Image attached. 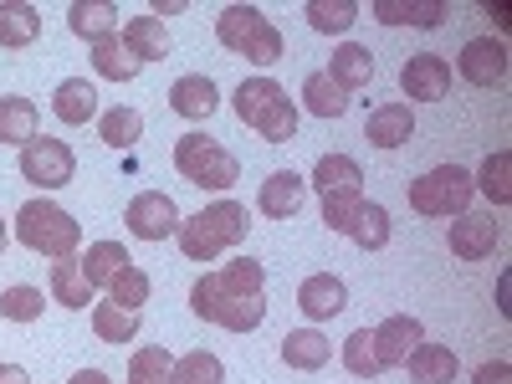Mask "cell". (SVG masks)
Segmentation results:
<instances>
[{"mask_svg":"<svg viewBox=\"0 0 512 384\" xmlns=\"http://www.w3.org/2000/svg\"><path fill=\"white\" fill-rule=\"evenodd\" d=\"M246 226H251V216H246L241 200H216V205L195 210L190 221H180L175 236H180V251L190 262H216L221 251L246 241Z\"/></svg>","mask_w":512,"mask_h":384,"instance_id":"obj_1","label":"cell"},{"mask_svg":"<svg viewBox=\"0 0 512 384\" xmlns=\"http://www.w3.org/2000/svg\"><path fill=\"white\" fill-rule=\"evenodd\" d=\"M16 241L26 251H36V256L67 262V256H77V246H82V226L52 200H26L16 210Z\"/></svg>","mask_w":512,"mask_h":384,"instance_id":"obj_2","label":"cell"},{"mask_svg":"<svg viewBox=\"0 0 512 384\" xmlns=\"http://www.w3.org/2000/svg\"><path fill=\"white\" fill-rule=\"evenodd\" d=\"M236 118L251 123L267 144H287L297 134V108H292L287 88H282V82H272V77L241 82V88H236Z\"/></svg>","mask_w":512,"mask_h":384,"instance_id":"obj_3","label":"cell"},{"mask_svg":"<svg viewBox=\"0 0 512 384\" xmlns=\"http://www.w3.org/2000/svg\"><path fill=\"white\" fill-rule=\"evenodd\" d=\"M472 195H477V185L461 164H436V169H425L420 180L405 185V200L420 216H466Z\"/></svg>","mask_w":512,"mask_h":384,"instance_id":"obj_4","label":"cell"},{"mask_svg":"<svg viewBox=\"0 0 512 384\" xmlns=\"http://www.w3.org/2000/svg\"><path fill=\"white\" fill-rule=\"evenodd\" d=\"M175 169H180L190 185H200V190H231L241 180V159L226 144H216L210 134H180Z\"/></svg>","mask_w":512,"mask_h":384,"instance_id":"obj_5","label":"cell"},{"mask_svg":"<svg viewBox=\"0 0 512 384\" xmlns=\"http://www.w3.org/2000/svg\"><path fill=\"white\" fill-rule=\"evenodd\" d=\"M72 175H77V154L67 139L36 134L21 149V180H31L36 190H62V185H72Z\"/></svg>","mask_w":512,"mask_h":384,"instance_id":"obj_6","label":"cell"},{"mask_svg":"<svg viewBox=\"0 0 512 384\" xmlns=\"http://www.w3.org/2000/svg\"><path fill=\"white\" fill-rule=\"evenodd\" d=\"M123 221H128V236L134 241H164V236L180 231V205L164 190H139L134 200H128Z\"/></svg>","mask_w":512,"mask_h":384,"instance_id":"obj_7","label":"cell"},{"mask_svg":"<svg viewBox=\"0 0 512 384\" xmlns=\"http://www.w3.org/2000/svg\"><path fill=\"white\" fill-rule=\"evenodd\" d=\"M400 88H405L410 103H441L451 93V62L436 57V52H415L400 67Z\"/></svg>","mask_w":512,"mask_h":384,"instance_id":"obj_8","label":"cell"},{"mask_svg":"<svg viewBox=\"0 0 512 384\" xmlns=\"http://www.w3.org/2000/svg\"><path fill=\"white\" fill-rule=\"evenodd\" d=\"M456 67H461V77L472 82V88H497V82H507V47L497 36H472L461 47Z\"/></svg>","mask_w":512,"mask_h":384,"instance_id":"obj_9","label":"cell"},{"mask_svg":"<svg viewBox=\"0 0 512 384\" xmlns=\"http://www.w3.org/2000/svg\"><path fill=\"white\" fill-rule=\"evenodd\" d=\"M420 344H425V328L410 313H395V318H384L374 328V359H379V369H400Z\"/></svg>","mask_w":512,"mask_h":384,"instance_id":"obj_10","label":"cell"},{"mask_svg":"<svg viewBox=\"0 0 512 384\" xmlns=\"http://www.w3.org/2000/svg\"><path fill=\"white\" fill-rule=\"evenodd\" d=\"M451 256H461V262H487V256L497 251V241H502V231H497V221L492 216H456L451 221Z\"/></svg>","mask_w":512,"mask_h":384,"instance_id":"obj_11","label":"cell"},{"mask_svg":"<svg viewBox=\"0 0 512 384\" xmlns=\"http://www.w3.org/2000/svg\"><path fill=\"white\" fill-rule=\"evenodd\" d=\"M297 308H303L313 323H328L349 308V287L344 277H333V272H313L303 287H297Z\"/></svg>","mask_w":512,"mask_h":384,"instance_id":"obj_12","label":"cell"},{"mask_svg":"<svg viewBox=\"0 0 512 384\" xmlns=\"http://www.w3.org/2000/svg\"><path fill=\"white\" fill-rule=\"evenodd\" d=\"M303 195H308V180L292 175V169H277V175L262 180V195H256V210H262L267 221H287L303 210Z\"/></svg>","mask_w":512,"mask_h":384,"instance_id":"obj_13","label":"cell"},{"mask_svg":"<svg viewBox=\"0 0 512 384\" xmlns=\"http://www.w3.org/2000/svg\"><path fill=\"white\" fill-rule=\"evenodd\" d=\"M364 139H369L374 149H400V144H410V139H415V113H410V103H379V108L369 113V123H364Z\"/></svg>","mask_w":512,"mask_h":384,"instance_id":"obj_14","label":"cell"},{"mask_svg":"<svg viewBox=\"0 0 512 384\" xmlns=\"http://www.w3.org/2000/svg\"><path fill=\"white\" fill-rule=\"evenodd\" d=\"M216 103H221V93H216V82H210L205 72H190V77H180L175 88H169V108H175L180 118H190V123L210 118Z\"/></svg>","mask_w":512,"mask_h":384,"instance_id":"obj_15","label":"cell"},{"mask_svg":"<svg viewBox=\"0 0 512 384\" xmlns=\"http://www.w3.org/2000/svg\"><path fill=\"white\" fill-rule=\"evenodd\" d=\"M52 113H57L67 128L93 123V118H98V93H93V82H82V77L57 82V93H52Z\"/></svg>","mask_w":512,"mask_h":384,"instance_id":"obj_16","label":"cell"},{"mask_svg":"<svg viewBox=\"0 0 512 384\" xmlns=\"http://www.w3.org/2000/svg\"><path fill=\"white\" fill-rule=\"evenodd\" d=\"M328 77H333L344 93L369 88V82H374V57H369V47H359V41H344V47L328 57Z\"/></svg>","mask_w":512,"mask_h":384,"instance_id":"obj_17","label":"cell"},{"mask_svg":"<svg viewBox=\"0 0 512 384\" xmlns=\"http://www.w3.org/2000/svg\"><path fill=\"white\" fill-rule=\"evenodd\" d=\"M328 333H318V328H292L287 338H282V364L287 369H303V374H313V369H323L328 364Z\"/></svg>","mask_w":512,"mask_h":384,"instance_id":"obj_18","label":"cell"},{"mask_svg":"<svg viewBox=\"0 0 512 384\" xmlns=\"http://www.w3.org/2000/svg\"><path fill=\"white\" fill-rule=\"evenodd\" d=\"M41 36V11L26 6V0H0V47H31V41Z\"/></svg>","mask_w":512,"mask_h":384,"instance_id":"obj_19","label":"cell"},{"mask_svg":"<svg viewBox=\"0 0 512 384\" xmlns=\"http://www.w3.org/2000/svg\"><path fill=\"white\" fill-rule=\"evenodd\" d=\"M67 26H72V36H82V41L118 36V6H113V0H77V6L67 11Z\"/></svg>","mask_w":512,"mask_h":384,"instance_id":"obj_20","label":"cell"},{"mask_svg":"<svg viewBox=\"0 0 512 384\" xmlns=\"http://www.w3.org/2000/svg\"><path fill=\"white\" fill-rule=\"evenodd\" d=\"M77 262H82V277H88V287L98 292V287H108V282H113V277H118L128 262H134V256L123 251V241H93L88 251L77 256Z\"/></svg>","mask_w":512,"mask_h":384,"instance_id":"obj_21","label":"cell"},{"mask_svg":"<svg viewBox=\"0 0 512 384\" xmlns=\"http://www.w3.org/2000/svg\"><path fill=\"white\" fill-rule=\"evenodd\" d=\"M93 72L108 82H134L144 72V62L123 47V36H103V41H93Z\"/></svg>","mask_w":512,"mask_h":384,"instance_id":"obj_22","label":"cell"},{"mask_svg":"<svg viewBox=\"0 0 512 384\" xmlns=\"http://www.w3.org/2000/svg\"><path fill=\"white\" fill-rule=\"evenodd\" d=\"M123 47L134 52L139 62H164V57H169L164 21H154V16H134V21L123 26Z\"/></svg>","mask_w":512,"mask_h":384,"instance_id":"obj_23","label":"cell"},{"mask_svg":"<svg viewBox=\"0 0 512 384\" xmlns=\"http://www.w3.org/2000/svg\"><path fill=\"white\" fill-rule=\"evenodd\" d=\"M303 108H308L313 118H344V113H349V93L338 88L328 72H308V82H303Z\"/></svg>","mask_w":512,"mask_h":384,"instance_id":"obj_24","label":"cell"},{"mask_svg":"<svg viewBox=\"0 0 512 384\" xmlns=\"http://www.w3.org/2000/svg\"><path fill=\"white\" fill-rule=\"evenodd\" d=\"M405 369H410L415 384H451V379H456V354H451L446 344H420V349L405 359Z\"/></svg>","mask_w":512,"mask_h":384,"instance_id":"obj_25","label":"cell"},{"mask_svg":"<svg viewBox=\"0 0 512 384\" xmlns=\"http://www.w3.org/2000/svg\"><path fill=\"white\" fill-rule=\"evenodd\" d=\"M52 303L77 308V313L93 303V287H88V277H82L77 256H67V262H52Z\"/></svg>","mask_w":512,"mask_h":384,"instance_id":"obj_26","label":"cell"},{"mask_svg":"<svg viewBox=\"0 0 512 384\" xmlns=\"http://www.w3.org/2000/svg\"><path fill=\"white\" fill-rule=\"evenodd\" d=\"M36 123H41V113H36L31 98H0V144L26 149L36 139Z\"/></svg>","mask_w":512,"mask_h":384,"instance_id":"obj_27","label":"cell"},{"mask_svg":"<svg viewBox=\"0 0 512 384\" xmlns=\"http://www.w3.org/2000/svg\"><path fill=\"white\" fill-rule=\"evenodd\" d=\"M262 26H267V16L256 11V6H226V11L216 16V41H221V47H231V52H241Z\"/></svg>","mask_w":512,"mask_h":384,"instance_id":"obj_28","label":"cell"},{"mask_svg":"<svg viewBox=\"0 0 512 384\" xmlns=\"http://www.w3.org/2000/svg\"><path fill=\"white\" fill-rule=\"evenodd\" d=\"M98 139L108 149H134L144 139V113L139 108H108V113H98Z\"/></svg>","mask_w":512,"mask_h":384,"instance_id":"obj_29","label":"cell"},{"mask_svg":"<svg viewBox=\"0 0 512 384\" xmlns=\"http://www.w3.org/2000/svg\"><path fill=\"white\" fill-rule=\"evenodd\" d=\"M313 185H318L323 195H333V190H364V169H359V159H349V154H323V159L313 164Z\"/></svg>","mask_w":512,"mask_h":384,"instance_id":"obj_30","label":"cell"},{"mask_svg":"<svg viewBox=\"0 0 512 384\" xmlns=\"http://www.w3.org/2000/svg\"><path fill=\"white\" fill-rule=\"evenodd\" d=\"M216 282H221V297H262L267 267L251 262V256H236V262H226V267L216 272Z\"/></svg>","mask_w":512,"mask_h":384,"instance_id":"obj_31","label":"cell"},{"mask_svg":"<svg viewBox=\"0 0 512 384\" xmlns=\"http://www.w3.org/2000/svg\"><path fill=\"white\" fill-rule=\"evenodd\" d=\"M128 384H175V354L149 344V349H134L128 359Z\"/></svg>","mask_w":512,"mask_h":384,"instance_id":"obj_32","label":"cell"},{"mask_svg":"<svg viewBox=\"0 0 512 384\" xmlns=\"http://www.w3.org/2000/svg\"><path fill=\"white\" fill-rule=\"evenodd\" d=\"M93 333L103 338V344H134L139 338V313H128L118 303H98L93 308Z\"/></svg>","mask_w":512,"mask_h":384,"instance_id":"obj_33","label":"cell"},{"mask_svg":"<svg viewBox=\"0 0 512 384\" xmlns=\"http://www.w3.org/2000/svg\"><path fill=\"white\" fill-rule=\"evenodd\" d=\"M308 26L323 31V36H344L354 21H359V6L354 0H308Z\"/></svg>","mask_w":512,"mask_h":384,"instance_id":"obj_34","label":"cell"},{"mask_svg":"<svg viewBox=\"0 0 512 384\" xmlns=\"http://www.w3.org/2000/svg\"><path fill=\"white\" fill-rule=\"evenodd\" d=\"M374 16L384 26H441L446 6L441 0H425V6H400V0H374Z\"/></svg>","mask_w":512,"mask_h":384,"instance_id":"obj_35","label":"cell"},{"mask_svg":"<svg viewBox=\"0 0 512 384\" xmlns=\"http://www.w3.org/2000/svg\"><path fill=\"white\" fill-rule=\"evenodd\" d=\"M492 205H512V154L507 149H497V154H487V164H482V175L472 180Z\"/></svg>","mask_w":512,"mask_h":384,"instance_id":"obj_36","label":"cell"},{"mask_svg":"<svg viewBox=\"0 0 512 384\" xmlns=\"http://www.w3.org/2000/svg\"><path fill=\"white\" fill-rule=\"evenodd\" d=\"M262 318H267L262 297H221V308H216V323L226 333H251V328H262Z\"/></svg>","mask_w":512,"mask_h":384,"instance_id":"obj_37","label":"cell"},{"mask_svg":"<svg viewBox=\"0 0 512 384\" xmlns=\"http://www.w3.org/2000/svg\"><path fill=\"white\" fill-rule=\"evenodd\" d=\"M349 241H354L359 251H384V246H390V210L369 200V205L359 210V221H354Z\"/></svg>","mask_w":512,"mask_h":384,"instance_id":"obj_38","label":"cell"},{"mask_svg":"<svg viewBox=\"0 0 512 384\" xmlns=\"http://www.w3.org/2000/svg\"><path fill=\"white\" fill-rule=\"evenodd\" d=\"M364 205H369V200H364V190H333V195H323V221H328V231L349 236Z\"/></svg>","mask_w":512,"mask_h":384,"instance_id":"obj_39","label":"cell"},{"mask_svg":"<svg viewBox=\"0 0 512 384\" xmlns=\"http://www.w3.org/2000/svg\"><path fill=\"white\" fill-rule=\"evenodd\" d=\"M175 384H226V364L205 349H190L175 359Z\"/></svg>","mask_w":512,"mask_h":384,"instance_id":"obj_40","label":"cell"},{"mask_svg":"<svg viewBox=\"0 0 512 384\" xmlns=\"http://www.w3.org/2000/svg\"><path fill=\"white\" fill-rule=\"evenodd\" d=\"M108 297H113V303L118 308H128V313H139L144 303H149V272L144 267H134V262H128L113 282H108Z\"/></svg>","mask_w":512,"mask_h":384,"instance_id":"obj_41","label":"cell"},{"mask_svg":"<svg viewBox=\"0 0 512 384\" xmlns=\"http://www.w3.org/2000/svg\"><path fill=\"white\" fill-rule=\"evenodd\" d=\"M344 364H349V374H359V379L384 374L379 359H374V328H354V333L344 338Z\"/></svg>","mask_w":512,"mask_h":384,"instance_id":"obj_42","label":"cell"},{"mask_svg":"<svg viewBox=\"0 0 512 384\" xmlns=\"http://www.w3.org/2000/svg\"><path fill=\"white\" fill-rule=\"evenodd\" d=\"M41 287H6L0 292V318H11V323H36L41 318Z\"/></svg>","mask_w":512,"mask_h":384,"instance_id":"obj_43","label":"cell"},{"mask_svg":"<svg viewBox=\"0 0 512 384\" xmlns=\"http://www.w3.org/2000/svg\"><path fill=\"white\" fill-rule=\"evenodd\" d=\"M282 52H287V41H282V31L267 21L262 31H256L251 41H246V47H241V57L246 62H256V67H272V62H282Z\"/></svg>","mask_w":512,"mask_h":384,"instance_id":"obj_44","label":"cell"},{"mask_svg":"<svg viewBox=\"0 0 512 384\" xmlns=\"http://www.w3.org/2000/svg\"><path fill=\"white\" fill-rule=\"evenodd\" d=\"M190 308H195V318L216 323V308H221V282H216V272H205V277L190 287Z\"/></svg>","mask_w":512,"mask_h":384,"instance_id":"obj_45","label":"cell"},{"mask_svg":"<svg viewBox=\"0 0 512 384\" xmlns=\"http://www.w3.org/2000/svg\"><path fill=\"white\" fill-rule=\"evenodd\" d=\"M472 384H512V364L507 359H492V364H482L472 374Z\"/></svg>","mask_w":512,"mask_h":384,"instance_id":"obj_46","label":"cell"},{"mask_svg":"<svg viewBox=\"0 0 512 384\" xmlns=\"http://www.w3.org/2000/svg\"><path fill=\"white\" fill-rule=\"evenodd\" d=\"M0 384H31V374L21 364H0Z\"/></svg>","mask_w":512,"mask_h":384,"instance_id":"obj_47","label":"cell"},{"mask_svg":"<svg viewBox=\"0 0 512 384\" xmlns=\"http://www.w3.org/2000/svg\"><path fill=\"white\" fill-rule=\"evenodd\" d=\"M72 384H113V379H108L103 369H77V374H72Z\"/></svg>","mask_w":512,"mask_h":384,"instance_id":"obj_48","label":"cell"},{"mask_svg":"<svg viewBox=\"0 0 512 384\" xmlns=\"http://www.w3.org/2000/svg\"><path fill=\"white\" fill-rule=\"evenodd\" d=\"M185 11V0H154V21L159 16H180Z\"/></svg>","mask_w":512,"mask_h":384,"instance_id":"obj_49","label":"cell"},{"mask_svg":"<svg viewBox=\"0 0 512 384\" xmlns=\"http://www.w3.org/2000/svg\"><path fill=\"white\" fill-rule=\"evenodd\" d=\"M487 16H492V21H497V26H502V31H507V26H512V11H507V6H487Z\"/></svg>","mask_w":512,"mask_h":384,"instance_id":"obj_50","label":"cell"},{"mask_svg":"<svg viewBox=\"0 0 512 384\" xmlns=\"http://www.w3.org/2000/svg\"><path fill=\"white\" fill-rule=\"evenodd\" d=\"M6 246H11V231H6V221H0V256H6Z\"/></svg>","mask_w":512,"mask_h":384,"instance_id":"obj_51","label":"cell"}]
</instances>
